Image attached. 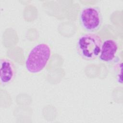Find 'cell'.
I'll return each mask as SVG.
<instances>
[{
    "instance_id": "obj_5",
    "label": "cell",
    "mask_w": 123,
    "mask_h": 123,
    "mask_svg": "<svg viewBox=\"0 0 123 123\" xmlns=\"http://www.w3.org/2000/svg\"><path fill=\"white\" fill-rule=\"evenodd\" d=\"M118 50V44L113 39H107L102 43L99 59L102 62H110L115 58Z\"/></svg>"
},
{
    "instance_id": "obj_2",
    "label": "cell",
    "mask_w": 123,
    "mask_h": 123,
    "mask_svg": "<svg viewBox=\"0 0 123 123\" xmlns=\"http://www.w3.org/2000/svg\"><path fill=\"white\" fill-rule=\"evenodd\" d=\"M102 44V39L97 34H85L81 35L77 40V51L83 59L92 61L99 55Z\"/></svg>"
},
{
    "instance_id": "obj_3",
    "label": "cell",
    "mask_w": 123,
    "mask_h": 123,
    "mask_svg": "<svg viewBox=\"0 0 123 123\" xmlns=\"http://www.w3.org/2000/svg\"><path fill=\"white\" fill-rule=\"evenodd\" d=\"M80 24L82 28L88 32L97 31L102 23V15L98 7L87 6L84 8L79 15Z\"/></svg>"
},
{
    "instance_id": "obj_1",
    "label": "cell",
    "mask_w": 123,
    "mask_h": 123,
    "mask_svg": "<svg viewBox=\"0 0 123 123\" xmlns=\"http://www.w3.org/2000/svg\"><path fill=\"white\" fill-rule=\"evenodd\" d=\"M51 53V49L46 43H40L35 46L30 50L26 58V70L33 74L41 72L47 64Z\"/></svg>"
},
{
    "instance_id": "obj_4",
    "label": "cell",
    "mask_w": 123,
    "mask_h": 123,
    "mask_svg": "<svg viewBox=\"0 0 123 123\" xmlns=\"http://www.w3.org/2000/svg\"><path fill=\"white\" fill-rule=\"evenodd\" d=\"M0 80L2 86L11 83L16 75V69L13 62L9 59L1 58L0 61Z\"/></svg>"
}]
</instances>
